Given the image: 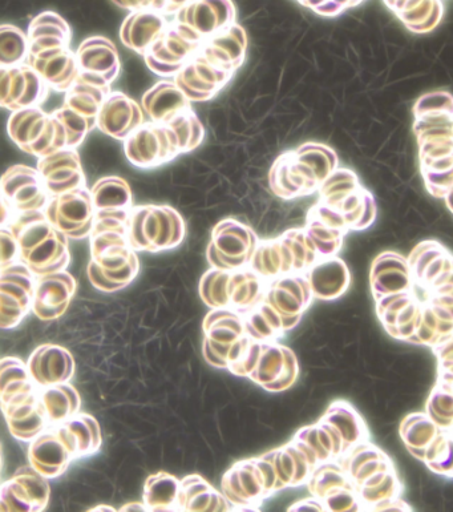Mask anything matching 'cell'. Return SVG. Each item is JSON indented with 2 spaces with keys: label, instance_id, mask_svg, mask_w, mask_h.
Masks as SVG:
<instances>
[{
  "label": "cell",
  "instance_id": "cell-1",
  "mask_svg": "<svg viewBox=\"0 0 453 512\" xmlns=\"http://www.w3.org/2000/svg\"><path fill=\"white\" fill-rule=\"evenodd\" d=\"M185 228L179 213L167 205L132 208L128 221V240L139 251H164L177 247Z\"/></svg>",
  "mask_w": 453,
  "mask_h": 512
},
{
  "label": "cell",
  "instance_id": "cell-2",
  "mask_svg": "<svg viewBox=\"0 0 453 512\" xmlns=\"http://www.w3.org/2000/svg\"><path fill=\"white\" fill-rule=\"evenodd\" d=\"M8 135L22 151L39 159L68 148L66 128L54 114H46L38 107L12 112Z\"/></svg>",
  "mask_w": 453,
  "mask_h": 512
},
{
  "label": "cell",
  "instance_id": "cell-3",
  "mask_svg": "<svg viewBox=\"0 0 453 512\" xmlns=\"http://www.w3.org/2000/svg\"><path fill=\"white\" fill-rule=\"evenodd\" d=\"M124 141L127 159L140 168L159 167L181 155L179 139L168 124L144 123Z\"/></svg>",
  "mask_w": 453,
  "mask_h": 512
},
{
  "label": "cell",
  "instance_id": "cell-4",
  "mask_svg": "<svg viewBox=\"0 0 453 512\" xmlns=\"http://www.w3.org/2000/svg\"><path fill=\"white\" fill-rule=\"evenodd\" d=\"M95 204L91 192L80 187L74 191L51 196L46 216L58 231L72 239H83L90 235L95 223Z\"/></svg>",
  "mask_w": 453,
  "mask_h": 512
},
{
  "label": "cell",
  "instance_id": "cell-5",
  "mask_svg": "<svg viewBox=\"0 0 453 512\" xmlns=\"http://www.w3.org/2000/svg\"><path fill=\"white\" fill-rule=\"evenodd\" d=\"M202 40L194 36L179 23V26L165 30L164 34L152 44L147 54L149 70L155 74L169 78L176 76L177 72L200 52Z\"/></svg>",
  "mask_w": 453,
  "mask_h": 512
},
{
  "label": "cell",
  "instance_id": "cell-6",
  "mask_svg": "<svg viewBox=\"0 0 453 512\" xmlns=\"http://www.w3.org/2000/svg\"><path fill=\"white\" fill-rule=\"evenodd\" d=\"M0 78V104L11 112L38 107L51 90L30 64L2 67Z\"/></svg>",
  "mask_w": 453,
  "mask_h": 512
},
{
  "label": "cell",
  "instance_id": "cell-7",
  "mask_svg": "<svg viewBox=\"0 0 453 512\" xmlns=\"http://www.w3.org/2000/svg\"><path fill=\"white\" fill-rule=\"evenodd\" d=\"M256 249L253 231L237 221L225 220L214 228L208 256L214 268L236 269L253 258Z\"/></svg>",
  "mask_w": 453,
  "mask_h": 512
},
{
  "label": "cell",
  "instance_id": "cell-8",
  "mask_svg": "<svg viewBox=\"0 0 453 512\" xmlns=\"http://www.w3.org/2000/svg\"><path fill=\"white\" fill-rule=\"evenodd\" d=\"M4 203L19 213L42 211L50 201V192L36 169L18 164L8 168L2 177Z\"/></svg>",
  "mask_w": 453,
  "mask_h": 512
},
{
  "label": "cell",
  "instance_id": "cell-9",
  "mask_svg": "<svg viewBox=\"0 0 453 512\" xmlns=\"http://www.w3.org/2000/svg\"><path fill=\"white\" fill-rule=\"evenodd\" d=\"M233 74L210 62L200 51L177 72L175 82L190 102H206L228 84Z\"/></svg>",
  "mask_w": 453,
  "mask_h": 512
},
{
  "label": "cell",
  "instance_id": "cell-10",
  "mask_svg": "<svg viewBox=\"0 0 453 512\" xmlns=\"http://www.w3.org/2000/svg\"><path fill=\"white\" fill-rule=\"evenodd\" d=\"M38 171L51 196L84 187L82 163L74 148H64L50 156L40 157Z\"/></svg>",
  "mask_w": 453,
  "mask_h": 512
},
{
  "label": "cell",
  "instance_id": "cell-11",
  "mask_svg": "<svg viewBox=\"0 0 453 512\" xmlns=\"http://www.w3.org/2000/svg\"><path fill=\"white\" fill-rule=\"evenodd\" d=\"M140 104L123 92H111L97 116V128L116 140H125L144 124Z\"/></svg>",
  "mask_w": 453,
  "mask_h": 512
},
{
  "label": "cell",
  "instance_id": "cell-12",
  "mask_svg": "<svg viewBox=\"0 0 453 512\" xmlns=\"http://www.w3.org/2000/svg\"><path fill=\"white\" fill-rule=\"evenodd\" d=\"M233 16L232 4L228 0H198L189 3L177 19L182 27L204 42L210 36L232 26Z\"/></svg>",
  "mask_w": 453,
  "mask_h": 512
},
{
  "label": "cell",
  "instance_id": "cell-13",
  "mask_svg": "<svg viewBox=\"0 0 453 512\" xmlns=\"http://www.w3.org/2000/svg\"><path fill=\"white\" fill-rule=\"evenodd\" d=\"M27 62L46 80L50 88L59 92L70 90L80 75L78 56L70 47L51 48L30 54Z\"/></svg>",
  "mask_w": 453,
  "mask_h": 512
},
{
  "label": "cell",
  "instance_id": "cell-14",
  "mask_svg": "<svg viewBox=\"0 0 453 512\" xmlns=\"http://www.w3.org/2000/svg\"><path fill=\"white\" fill-rule=\"evenodd\" d=\"M246 44L248 40L245 31L237 24H232L204 40L200 51L216 66L234 72L244 63Z\"/></svg>",
  "mask_w": 453,
  "mask_h": 512
},
{
  "label": "cell",
  "instance_id": "cell-15",
  "mask_svg": "<svg viewBox=\"0 0 453 512\" xmlns=\"http://www.w3.org/2000/svg\"><path fill=\"white\" fill-rule=\"evenodd\" d=\"M141 107L152 123L168 124L180 112L190 108V100L176 82L164 79L145 92Z\"/></svg>",
  "mask_w": 453,
  "mask_h": 512
},
{
  "label": "cell",
  "instance_id": "cell-16",
  "mask_svg": "<svg viewBox=\"0 0 453 512\" xmlns=\"http://www.w3.org/2000/svg\"><path fill=\"white\" fill-rule=\"evenodd\" d=\"M80 71L101 76L109 83L115 82L120 71L119 52L108 39L93 36L84 40L76 51Z\"/></svg>",
  "mask_w": 453,
  "mask_h": 512
},
{
  "label": "cell",
  "instance_id": "cell-17",
  "mask_svg": "<svg viewBox=\"0 0 453 512\" xmlns=\"http://www.w3.org/2000/svg\"><path fill=\"white\" fill-rule=\"evenodd\" d=\"M163 16L156 12H137L125 20L121 28V42L137 54L145 55L152 44L164 34Z\"/></svg>",
  "mask_w": 453,
  "mask_h": 512
},
{
  "label": "cell",
  "instance_id": "cell-18",
  "mask_svg": "<svg viewBox=\"0 0 453 512\" xmlns=\"http://www.w3.org/2000/svg\"><path fill=\"white\" fill-rule=\"evenodd\" d=\"M350 274L345 262L339 258H327L321 264L311 266L309 284L311 293L319 300H335L346 292Z\"/></svg>",
  "mask_w": 453,
  "mask_h": 512
},
{
  "label": "cell",
  "instance_id": "cell-19",
  "mask_svg": "<svg viewBox=\"0 0 453 512\" xmlns=\"http://www.w3.org/2000/svg\"><path fill=\"white\" fill-rule=\"evenodd\" d=\"M28 40H30V54L51 50V48L70 47L71 30L58 15L44 14L31 24Z\"/></svg>",
  "mask_w": 453,
  "mask_h": 512
},
{
  "label": "cell",
  "instance_id": "cell-20",
  "mask_svg": "<svg viewBox=\"0 0 453 512\" xmlns=\"http://www.w3.org/2000/svg\"><path fill=\"white\" fill-rule=\"evenodd\" d=\"M97 211L132 209V192L127 181L119 176L103 177L91 189Z\"/></svg>",
  "mask_w": 453,
  "mask_h": 512
},
{
  "label": "cell",
  "instance_id": "cell-21",
  "mask_svg": "<svg viewBox=\"0 0 453 512\" xmlns=\"http://www.w3.org/2000/svg\"><path fill=\"white\" fill-rule=\"evenodd\" d=\"M168 126L176 133L179 139L181 153H189L200 147L205 137L204 127L192 108L180 112L173 118Z\"/></svg>",
  "mask_w": 453,
  "mask_h": 512
},
{
  "label": "cell",
  "instance_id": "cell-22",
  "mask_svg": "<svg viewBox=\"0 0 453 512\" xmlns=\"http://www.w3.org/2000/svg\"><path fill=\"white\" fill-rule=\"evenodd\" d=\"M28 54H30V40L26 38L23 31L14 26H3L2 38H0L2 67L22 64L28 59Z\"/></svg>",
  "mask_w": 453,
  "mask_h": 512
},
{
  "label": "cell",
  "instance_id": "cell-23",
  "mask_svg": "<svg viewBox=\"0 0 453 512\" xmlns=\"http://www.w3.org/2000/svg\"><path fill=\"white\" fill-rule=\"evenodd\" d=\"M2 255H3V266L6 265L7 261H12L15 257L16 251H18L19 245L16 241L15 236L12 235L11 231L3 229L2 231Z\"/></svg>",
  "mask_w": 453,
  "mask_h": 512
}]
</instances>
